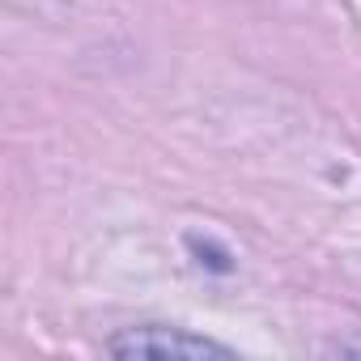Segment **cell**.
<instances>
[{
	"label": "cell",
	"mask_w": 361,
	"mask_h": 361,
	"mask_svg": "<svg viewBox=\"0 0 361 361\" xmlns=\"http://www.w3.org/2000/svg\"><path fill=\"white\" fill-rule=\"evenodd\" d=\"M115 357H234L226 344L209 336H192L183 327H128L111 340Z\"/></svg>",
	"instance_id": "6da1fadb"
}]
</instances>
